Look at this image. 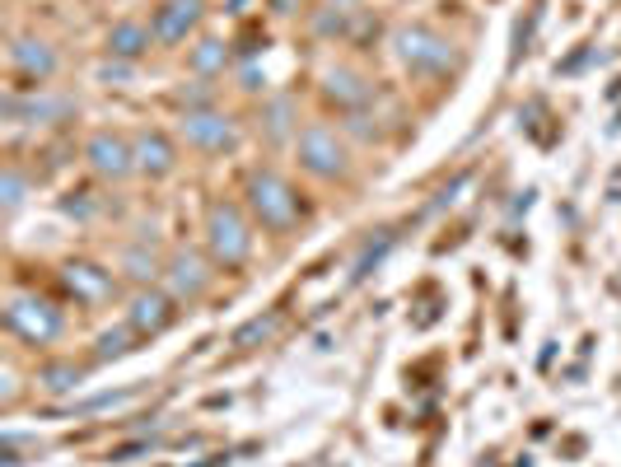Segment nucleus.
<instances>
[{"mask_svg": "<svg viewBox=\"0 0 621 467\" xmlns=\"http://www.w3.org/2000/svg\"><path fill=\"white\" fill-rule=\"evenodd\" d=\"M206 248H211L215 267H243L248 253H253V234H248V220L234 201H215L206 211Z\"/></svg>", "mask_w": 621, "mask_h": 467, "instance_id": "nucleus-1", "label": "nucleus"}, {"mask_svg": "<svg viewBox=\"0 0 621 467\" xmlns=\"http://www.w3.org/2000/svg\"><path fill=\"white\" fill-rule=\"evenodd\" d=\"M248 211H253L266 229H290L299 220V196H295V188L281 178V173H272V169H257L253 178H248Z\"/></svg>", "mask_w": 621, "mask_h": 467, "instance_id": "nucleus-2", "label": "nucleus"}, {"mask_svg": "<svg viewBox=\"0 0 621 467\" xmlns=\"http://www.w3.org/2000/svg\"><path fill=\"white\" fill-rule=\"evenodd\" d=\"M5 328L29 341V346H52V341L66 332V318H61L56 304H47L43 295H14L5 309Z\"/></svg>", "mask_w": 621, "mask_h": 467, "instance_id": "nucleus-3", "label": "nucleus"}, {"mask_svg": "<svg viewBox=\"0 0 621 467\" xmlns=\"http://www.w3.org/2000/svg\"><path fill=\"white\" fill-rule=\"evenodd\" d=\"M398 56L407 61L411 71H425V75H440V71H449L453 66V47H449V38H440L434 29H425V24H407V29H398Z\"/></svg>", "mask_w": 621, "mask_h": 467, "instance_id": "nucleus-4", "label": "nucleus"}, {"mask_svg": "<svg viewBox=\"0 0 621 467\" xmlns=\"http://www.w3.org/2000/svg\"><path fill=\"white\" fill-rule=\"evenodd\" d=\"M299 164L314 178H341L350 159H346L341 136L332 127H323V121H314V127L299 131Z\"/></svg>", "mask_w": 621, "mask_h": 467, "instance_id": "nucleus-5", "label": "nucleus"}, {"mask_svg": "<svg viewBox=\"0 0 621 467\" xmlns=\"http://www.w3.org/2000/svg\"><path fill=\"white\" fill-rule=\"evenodd\" d=\"M85 159H89V169H94L98 178H108V182H122V178L136 173L131 136H122V131H94V136L85 140Z\"/></svg>", "mask_w": 621, "mask_h": 467, "instance_id": "nucleus-6", "label": "nucleus"}, {"mask_svg": "<svg viewBox=\"0 0 621 467\" xmlns=\"http://www.w3.org/2000/svg\"><path fill=\"white\" fill-rule=\"evenodd\" d=\"M182 136H188V146H197V150H234L239 146L234 117H224L215 108H188V117H182Z\"/></svg>", "mask_w": 621, "mask_h": 467, "instance_id": "nucleus-7", "label": "nucleus"}, {"mask_svg": "<svg viewBox=\"0 0 621 467\" xmlns=\"http://www.w3.org/2000/svg\"><path fill=\"white\" fill-rule=\"evenodd\" d=\"M131 150H136V173H145V178H169L178 164L173 140L164 131H150V127L131 136Z\"/></svg>", "mask_w": 621, "mask_h": 467, "instance_id": "nucleus-8", "label": "nucleus"}, {"mask_svg": "<svg viewBox=\"0 0 621 467\" xmlns=\"http://www.w3.org/2000/svg\"><path fill=\"white\" fill-rule=\"evenodd\" d=\"M164 280H169V295L173 299H201L206 286H211V271H206V262L197 253H173L169 267H164Z\"/></svg>", "mask_w": 621, "mask_h": 467, "instance_id": "nucleus-9", "label": "nucleus"}, {"mask_svg": "<svg viewBox=\"0 0 621 467\" xmlns=\"http://www.w3.org/2000/svg\"><path fill=\"white\" fill-rule=\"evenodd\" d=\"M197 24H201V0H164L150 19L155 43H182Z\"/></svg>", "mask_w": 621, "mask_h": 467, "instance_id": "nucleus-10", "label": "nucleus"}, {"mask_svg": "<svg viewBox=\"0 0 621 467\" xmlns=\"http://www.w3.org/2000/svg\"><path fill=\"white\" fill-rule=\"evenodd\" d=\"M127 322H131V332H140V337L164 332L173 322V295H164V290H140V295H131Z\"/></svg>", "mask_w": 621, "mask_h": 467, "instance_id": "nucleus-11", "label": "nucleus"}, {"mask_svg": "<svg viewBox=\"0 0 621 467\" xmlns=\"http://www.w3.org/2000/svg\"><path fill=\"white\" fill-rule=\"evenodd\" d=\"M61 280H66V290H71L80 304H103V299H113V290H117L113 271L94 267V262H66Z\"/></svg>", "mask_w": 621, "mask_h": 467, "instance_id": "nucleus-12", "label": "nucleus"}, {"mask_svg": "<svg viewBox=\"0 0 621 467\" xmlns=\"http://www.w3.org/2000/svg\"><path fill=\"white\" fill-rule=\"evenodd\" d=\"M10 66L29 79H47V75H56V52L43 43V38H14Z\"/></svg>", "mask_w": 621, "mask_h": 467, "instance_id": "nucleus-13", "label": "nucleus"}, {"mask_svg": "<svg viewBox=\"0 0 621 467\" xmlns=\"http://www.w3.org/2000/svg\"><path fill=\"white\" fill-rule=\"evenodd\" d=\"M150 43H155V29L150 24H136V19H122V24L108 29V52L113 56H140Z\"/></svg>", "mask_w": 621, "mask_h": 467, "instance_id": "nucleus-14", "label": "nucleus"}, {"mask_svg": "<svg viewBox=\"0 0 621 467\" xmlns=\"http://www.w3.org/2000/svg\"><path fill=\"white\" fill-rule=\"evenodd\" d=\"M75 104L71 98H47V94H38V98H10L5 113L10 117H24V121H52V117H66Z\"/></svg>", "mask_w": 621, "mask_h": 467, "instance_id": "nucleus-15", "label": "nucleus"}, {"mask_svg": "<svg viewBox=\"0 0 621 467\" xmlns=\"http://www.w3.org/2000/svg\"><path fill=\"white\" fill-rule=\"evenodd\" d=\"M323 94L332 98V104H341V108H360V104H369V85H365L360 75H350V71H332V75H327Z\"/></svg>", "mask_w": 621, "mask_h": 467, "instance_id": "nucleus-16", "label": "nucleus"}, {"mask_svg": "<svg viewBox=\"0 0 621 467\" xmlns=\"http://www.w3.org/2000/svg\"><path fill=\"white\" fill-rule=\"evenodd\" d=\"M38 383H43L47 393H75L80 383H85V364H75V360H52V364H43Z\"/></svg>", "mask_w": 621, "mask_h": 467, "instance_id": "nucleus-17", "label": "nucleus"}, {"mask_svg": "<svg viewBox=\"0 0 621 467\" xmlns=\"http://www.w3.org/2000/svg\"><path fill=\"white\" fill-rule=\"evenodd\" d=\"M224 61H230V47L215 43V38H206V43L192 47V71H197V75H220Z\"/></svg>", "mask_w": 621, "mask_h": 467, "instance_id": "nucleus-18", "label": "nucleus"}, {"mask_svg": "<svg viewBox=\"0 0 621 467\" xmlns=\"http://www.w3.org/2000/svg\"><path fill=\"white\" fill-rule=\"evenodd\" d=\"M276 328H281V318H276V313H257V318H248L243 328L234 332V346H257V341H266Z\"/></svg>", "mask_w": 621, "mask_h": 467, "instance_id": "nucleus-19", "label": "nucleus"}, {"mask_svg": "<svg viewBox=\"0 0 621 467\" xmlns=\"http://www.w3.org/2000/svg\"><path fill=\"white\" fill-rule=\"evenodd\" d=\"M122 267H127L131 280H155L159 276V262L155 253H145V248H127V257H122Z\"/></svg>", "mask_w": 621, "mask_h": 467, "instance_id": "nucleus-20", "label": "nucleus"}, {"mask_svg": "<svg viewBox=\"0 0 621 467\" xmlns=\"http://www.w3.org/2000/svg\"><path fill=\"white\" fill-rule=\"evenodd\" d=\"M131 351V328H117V332H103L98 337V360H117Z\"/></svg>", "mask_w": 621, "mask_h": 467, "instance_id": "nucleus-21", "label": "nucleus"}, {"mask_svg": "<svg viewBox=\"0 0 621 467\" xmlns=\"http://www.w3.org/2000/svg\"><path fill=\"white\" fill-rule=\"evenodd\" d=\"M290 117H295V108H290V98H276L272 108H266V136H285L290 131Z\"/></svg>", "mask_w": 621, "mask_h": 467, "instance_id": "nucleus-22", "label": "nucleus"}, {"mask_svg": "<svg viewBox=\"0 0 621 467\" xmlns=\"http://www.w3.org/2000/svg\"><path fill=\"white\" fill-rule=\"evenodd\" d=\"M0 201H5V211L24 206V178H19V169H5V178H0Z\"/></svg>", "mask_w": 621, "mask_h": 467, "instance_id": "nucleus-23", "label": "nucleus"}]
</instances>
